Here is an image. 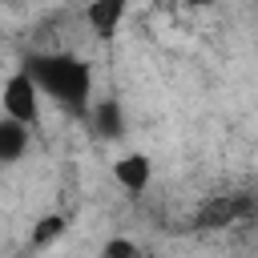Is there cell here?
<instances>
[{
	"instance_id": "7a4b0ae2",
	"label": "cell",
	"mask_w": 258,
	"mask_h": 258,
	"mask_svg": "<svg viewBox=\"0 0 258 258\" xmlns=\"http://www.w3.org/2000/svg\"><path fill=\"white\" fill-rule=\"evenodd\" d=\"M40 89L32 85V77L24 73V69H16L8 81H4V89H0V109H4V117H12V121H20V125H28V129H36L40 125Z\"/></svg>"
},
{
	"instance_id": "7c38bea8",
	"label": "cell",
	"mask_w": 258,
	"mask_h": 258,
	"mask_svg": "<svg viewBox=\"0 0 258 258\" xmlns=\"http://www.w3.org/2000/svg\"><path fill=\"white\" fill-rule=\"evenodd\" d=\"M141 258H145V254H141Z\"/></svg>"
},
{
	"instance_id": "4fadbf2b",
	"label": "cell",
	"mask_w": 258,
	"mask_h": 258,
	"mask_svg": "<svg viewBox=\"0 0 258 258\" xmlns=\"http://www.w3.org/2000/svg\"><path fill=\"white\" fill-rule=\"evenodd\" d=\"M64 4H69V0H64Z\"/></svg>"
},
{
	"instance_id": "30bf717a",
	"label": "cell",
	"mask_w": 258,
	"mask_h": 258,
	"mask_svg": "<svg viewBox=\"0 0 258 258\" xmlns=\"http://www.w3.org/2000/svg\"><path fill=\"white\" fill-rule=\"evenodd\" d=\"M185 8H214V0H181Z\"/></svg>"
},
{
	"instance_id": "277c9868",
	"label": "cell",
	"mask_w": 258,
	"mask_h": 258,
	"mask_svg": "<svg viewBox=\"0 0 258 258\" xmlns=\"http://www.w3.org/2000/svg\"><path fill=\"white\" fill-rule=\"evenodd\" d=\"M113 181H117L129 198H137V194H145L149 181H153V161H149L145 153H121V157L113 161Z\"/></svg>"
},
{
	"instance_id": "ba28073f",
	"label": "cell",
	"mask_w": 258,
	"mask_h": 258,
	"mask_svg": "<svg viewBox=\"0 0 258 258\" xmlns=\"http://www.w3.org/2000/svg\"><path fill=\"white\" fill-rule=\"evenodd\" d=\"M64 230H69V218L64 214H44V218H36V226L28 234V246L32 250H48V246H56L64 238Z\"/></svg>"
},
{
	"instance_id": "5b68a950",
	"label": "cell",
	"mask_w": 258,
	"mask_h": 258,
	"mask_svg": "<svg viewBox=\"0 0 258 258\" xmlns=\"http://www.w3.org/2000/svg\"><path fill=\"white\" fill-rule=\"evenodd\" d=\"M125 12H129V0H89V4H85V24L93 28L97 40L109 44V40L117 36Z\"/></svg>"
},
{
	"instance_id": "6da1fadb",
	"label": "cell",
	"mask_w": 258,
	"mask_h": 258,
	"mask_svg": "<svg viewBox=\"0 0 258 258\" xmlns=\"http://www.w3.org/2000/svg\"><path fill=\"white\" fill-rule=\"evenodd\" d=\"M32 85L40 89V97L56 101L69 117H89V105H93V64L85 56H73V52H32L24 64H20Z\"/></svg>"
},
{
	"instance_id": "3957f363",
	"label": "cell",
	"mask_w": 258,
	"mask_h": 258,
	"mask_svg": "<svg viewBox=\"0 0 258 258\" xmlns=\"http://www.w3.org/2000/svg\"><path fill=\"white\" fill-rule=\"evenodd\" d=\"M250 218H254V198L250 194H214L194 214V230H226V226L250 222Z\"/></svg>"
},
{
	"instance_id": "8fae6325",
	"label": "cell",
	"mask_w": 258,
	"mask_h": 258,
	"mask_svg": "<svg viewBox=\"0 0 258 258\" xmlns=\"http://www.w3.org/2000/svg\"><path fill=\"white\" fill-rule=\"evenodd\" d=\"M153 4H161V0H153Z\"/></svg>"
},
{
	"instance_id": "9c48e42d",
	"label": "cell",
	"mask_w": 258,
	"mask_h": 258,
	"mask_svg": "<svg viewBox=\"0 0 258 258\" xmlns=\"http://www.w3.org/2000/svg\"><path fill=\"white\" fill-rule=\"evenodd\" d=\"M101 258H141V246L133 238H109L101 246Z\"/></svg>"
},
{
	"instance_id": "8992f818",
	"label": "cell",
	"mask_w": 258,
	"mask_h": 258,
	"mask_svg": "<svg viewBox=\"0 0 258 258\" xmlns=\"http://www.w3.org/2000/svg\"><path fill=\"white\" fill-rule=\"evenodd\" d=\"M89 125H93V133H101L105 141H117L121 133H125V109H121V101L117 97H93V105H89V117H85Z\"/></svg>"
},
{
	"instance_id": "52a82bcc",
	"label": "cell",
	"mask_w": 258,
	"mask_h": 258,
	"mask_svg": "<svg viewBox=\"0 0 258 258\" xmlns=\"http://www.w3.org/2000/svg\"><path fill=\"white\" fill-rule=\"evenodd\" d=\"M28 145H32V129L12 121V117H0V165L20 161L28 153Z\"/></svg>"
}]
</instances>
